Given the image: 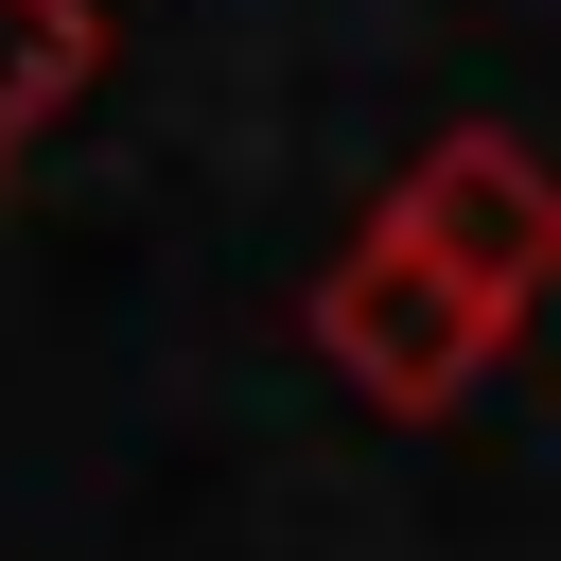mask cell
Masks as SVG:
<instances>
[{"label": "cell", "mask_w": 561, "mask_h": 561, "mask_svg": "<svg viewBox=\"0 0 561 561\" xmlns=\"http://www.w3.org/2000/svg\"><path fill=\"white\" fill-rule=\"evenodd\" d=\"M508 333H526V316H491V298H473L438 245H403L386 210L316 263V351H333L386 421H456V403L508 368Z\"/></svg>", "instance_id": "1"}, {"label": "cell", "mask_w": 561, "mask_h": 561, "mask_svg": "<svg viewBox=\"0 0 561 561\" xmlns=\"http://www.w3.org/2000/svg\"><path fill=\"white\" fill-rule=\"evenodd\" d=\"M88 70H105V18L88 0H0V175L88 105Z\"/></svg>", "instance_id": "3"}, {"label": "cell", "mask_w": 561, "mask_h": 561, "mask_svg": "<svg viewBox=\"0 0 561 561\" xmlns=\"http://www.w3.org/2000/svg\"><path fill=\"white\" fill-rule=\"evenodd\" d=\"M386 228H403V245H438L491 316H526V298L561 280V158H526L508 123H438V140L403 158Z\"/></svg>", "instance_id": "2"}]
</instances>
